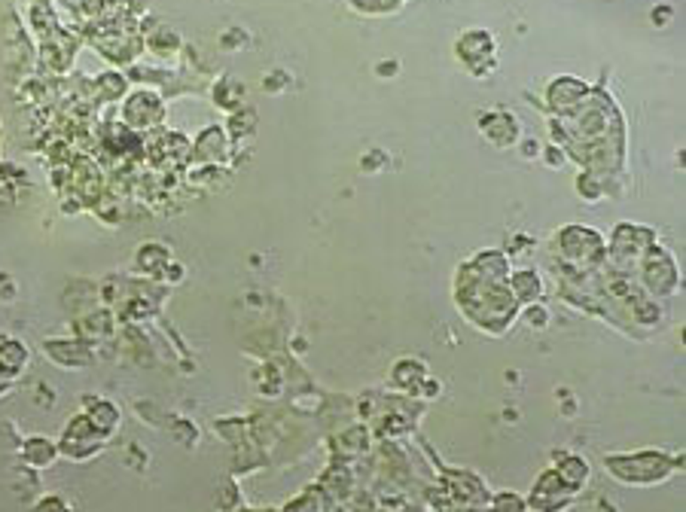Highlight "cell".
<instances>
[{"label":"cell","mask_w":686,"mask_h":512,"mask_svg":"<svg viewBox=\"0 0 686 512\" xmlns=\"http://www.w3.org/2000/svg\"><path fill=\"white\" fill-rule=\"evenodd\" d=\"M677 464H683V458H668V454H662V452L616 454V458L604 461V467L613 473V479L628 482V485H653V482H665Z\"/></svg>","instance_id":"1"},{"label":"cell","mask_w":686,"mask_h":512,"mask_svg":"<svg viewBox=\"0 0 686 512\" xmlns=\"http://www.w3.org/2000/svg\"><path fill=\"white\" fill-rule=\"evenodd\" d=\"M573 497H577V491L564 485L556 469H546L540 479L534 482V488H531L528 507L537 512H562L571 507Z\"/></svg>","instance_id":"2"},{"label":"cell","mask_w":686,"mask_h":512,"mask_svg":"<svg viewBox=\"0 0 686 512\" xmlns=\"http://www.w3.org/2000/svg\"><path fill=\"white\" fill-rule=\"evenodd\" d=\"M479 131L488 140H492L494 146H509V144H516V140H519L522 125H519V119H516L513 114L494 107V110H488V114L479 116Z\"/></svg>","instance_id":"3"},{"label":"cell","mask_w":686,"mask_h":512,"mask_svg":"<svg viewBox=\"0 0 686 512\" xmlns=\"http://www.w3.org/2000/svg\"><path fill=\"white\" fill-rule=\"evenodd\" d=\"M586 95V83L577 80V76H558V80L549 83V107L556 110H568L571 104H577L580 98Z\"/></svg>","instance_id":"4"},{"label":"cell","mask_w":686,"mask_h":512,"mask_svg":"<svg viewBox=\"0 0 686 512\" xmlns=\"http://www.w3.org/2000/svg\"><path fill=\"white\" fill-rule=\"evenodd\" d=\"M485 52L494 55V34L492 31H467L458 40V55L464 59V65L473 61H485Z\"/></svg>","instance_id":"5"},{"label":"cell","mask_w":686,"mask_h":512,"mask_svg":"<svg viewBox=\"0 0 686 512\" xmlns=\"http://www.w3.org/2000/svg\"><path fill=\"white\" fill-rule=\"evenodd\" d=\"M556 473L562 476V482L573 491H580L589 482V464H586L580 454H562L556 458Z\"/></svg>","instance_id":"6"},{"label":"cell","mask_w":686,"mask_h":512,"mask_svg":"<svg viewBox=\"0 0 686 512\" xmlns=\"http://www.w3.org/2000/svg\"><path fill=\"white\" fill-rule=\"evenodd\" d=\"M543 293V280L540 275H537L534 269H522L513 275V296L522 299V303H534V299H540Z\"/></svg>","instance_id":"7"},{"label":"cell","mask_w":686,"mask_h":512,"mask_svg":"<svg viewBox=\"0 0 686 512\" xmlns=\"http://www.w3.org/2000/svg\"><path fill=\"white\" fill-rule=\"evenodd\" d=\"M494 512H528V500L516 491H501V494L492 500Z\"/></svg>","instance_id":"8"},{"label":"cell","mask_w":686,"mask_h":512,"mask_svg":"<svg viewBox=\"0 0 686 512\" xmlns=\"http://www.w3.org/2000/svg\"><path fill=\"white\" fill-rule=\"evenodd\" d=\"M577 193L583 195V199H589V201H598L601 195H604V186L595 184L592 177H583V174H580V177H577Z\"/></svg>","instance_id":"9"},{"label":"cell","mask_w":686,"mask_h":512,"mask_svg":"<svg viewBox=\"0 0 686 512\" xmlns=\"http://www.w3.org/2000/svg\"><path fill=\"white\" fill-rule=\"evenodd\" d=\"M524 320H528L531 327L540 329V327L549 324V314H546V308H543V305H534V308L528 305V311H524Z\"/></svg>","instance_id":"10"},{"label":"cell","mask_w":686,"mask_h":512,"mask_svg":"<svg viewBox=\"0 0 686 512\" xmlns=\"http://www.w3.org/2000/svg\"><path fill=\"white\" fill-rule=\"evenodd\" d=\"M671 19H674V10H671L668 4H662V6H656V10H653V25L656 22L665 25V22H671Z\"/></svg>","instance_id":"11"}]
</instances>
